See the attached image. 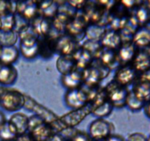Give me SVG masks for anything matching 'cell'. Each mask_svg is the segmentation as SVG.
<instances>
[{
    "mask_svg": "<svg viewBox=\"0 0 150 141\" xmlns=\"http://www.w3.org/2000/svg\"><path fill=\"white\" fill-rule=\"evenodd\" d=\"M125 141H147V137L141 132H135L129 135Z\"/></svg>",
    "mask_w": 150,
    "mask_h": 141,
    "instance_id": "obj_37",
    "label": "cell"
},
{
    "mask_svg": "<svg viewBox=\"0 0 150 141\" xmlns=\"http://www.w3.org/2000/svg\"><path fill=\"white\" fill-rule=\"evenodd\" d=\"M9 12L13 13L11 7V1H0V16L9 13Z\"/></svg>",
    "mask_w": 150,
    "mask_h": 141,
    "instance_id": "obj_38",
    "label": "cell"
},
{
    "mask_svg": "<svg viewBox=\"0 0 150 141\" xmlns=\"http://www.w3.org/2000/svg\"><path fill=\"white\" fill-rule=\"evenodd\" d=\"M61 82L62 86L67 90L81 88L83 83V70L77 68L67 74L62 75Z\"/></svg>",
    "mask_w": 150,
    "mask_h": 141,
    "instance_id": "obj_11",
    "label": "cell"
},
{
    "mask_svg": "<svg viewBox=\"0 0 150 141\" xmlns=\"http://www.w3.org/2000/svg\"><path fill=\"white\" fill-rule=\"evenodd\" d=\"M92 141H125V138L122 135H118V134H111L110 136L105 139L102 140H92Z\"/></svg>",
    "mask_w": 150,
    "mask_h": 141,
    "instance_id": "obj_39",
    "label": "cell"
},
{
    "mask_svg": "<svg viewBox=\"0 0 150 141\" xmlns=\"http://www.w3.org/2000/svg\"><path fill=\"white\" fill-rule=\"evenodd\" d=\"M25 104V94L14 89H7L0 97V106L9 112H18Z\"/></svg>",
    "mask_w": 150,
    "mask_h": 141,
    "instance_id": "obj_5",
    "label": "cell"
},
{
    "mask_svg": "<svg viewBox=\"0 0 150 141\" xmlns=\"http://www.w3.org/2000/svg\"><path fill=\"white\" fill-rule=\"evenodd\" d=\"M13 141H34L32 139V136L29 132H26L25 134L18 135L16 137V139Z\"/></svg>",
    "mask_w": 150,
    "mask_h": 141,
    "instance_id": "obj_40",
    "label": "cell"
},
{
    "mask_svg": "<svg viewBox=\"0 0 150 141\" xmlns=\"http://www.w3.org/2000/svg\"><path fill=\"white\" fill-rule=\"evenodd\" d=\"M70 141H92V140L89 136V133L78 130Z\"/></svg>",
    "mask_w": 150,
    "mask_h": 141,
    "instance_id": "obj_36",
    "label": "cell"
},
{
    "mask_svg": "<svg viewBox=\"0 0 150 141\" xmlns=\"http://www.w3.org/2000/svg\"><path fill=\"white\" fill-rule=\"evenodd\" d=\"M89 101L86 93L81 88L67 90L64 95V102L66 105L73 110L82 107Z\"/></svg>",
    "mask_w": 150,
    "mask_h": 141,
    "instance_id": "obj_9",
    "label": "cell"
},
{
    "mask_svg": "<svg viewBox=\"0 0 150 141\" xmlns=\"http://www.w3.org/2000/svg\"><path fill=\"white\" fill-rule=\"evenodd\" d=\"M146 101L138 96L134 92L129 90L127 99H126V106L132 111H139L144 108Z\"/></svg>",
    "mask_w": 150,
    "mask_h": 141,
    "instance_id": "obj_27",
    "label": "cell"
},
{
    "mask_svg": "<svg viewBox=\"0 0 150 141\" xmlns=\"http://www.w3.org/2000/svg\"><path fill=\"white\" fill-rule=\"evenodd\" d=\"M48 141H67L62 136L61 134L59 133H56L54 134L51 137L48 139Z\"/></svg>",
    "mask_w": 150,
    "mask_h": 141,
    "instance_id": "obj_42",
    "label": "cell"
},
{
    "mask_svg": "<svg viewBox=\"0 0 150 141\" xmlns=\"http://www.w3.org/2000/svg\"><path fill=\"white\" fill-rule=\"evenodd\" d=\"M18 136L15 129L12 127L8 121L0 128V139L4 141H13Z\"/></svg>",
    "mask_w": 150,
    "mask_h": 141,
    "instance_id": "obj_33",
    "label": "cell"
},
{
    "mask_svg": "<svg viewBox=\"0 0 150 141\" xmlns=\"http://www.w3.org/2000/svg\"><path fill=\"white\" fill-rule=\"evenodd\" d=\"M18 40V35L13 29L1 30L0 29V44L2 46H16Z\"/></svg>",
    "mask_w": 150,
    "mask_h": 141,
    "instance_id": "obj_28",
    "label": "cell"
},
{
    "mask_svg": "<svg viewBox=\"0 0 150 141\" xmlns=\"http://www.w3.org/2000/svg\"><path fill=\"white\" fill-rule=\"evenodd\" d=\"M73 57L76 60L77 68L81 70H84L85 68H86L94 60L93 57L81 45L73 53Z\"/></svg>",
    "mask_w": 150,
    "mask_h": 141,
    "instance_id": "obj_24",
    "label": "cell"
},
{
    "mask_svg": "<svg viewBox=\"0 0 150 141\" xmlns=\"http://www.w3.org/2000/svg\"><path fill=\"white\" fill-rule=\"evenodd\" d=\"M136 8V13L133 15L137 19L140 26H145L150 20V9L144 4V2H142Z\"/></svg>",
    "mask_w": 150,
    "mask_h": 141,
    "instance_id": "obj_30",
    "label": "cell"
},
{
    "mask_svg": "<svg viewBox=\"0 0 150 141\" xmlns=\"http://www.w3.org/2000/svg\"><path fill=\"white\" fill-rule=\"evenodd\" d=\"M131 65L139 73H142L150 68V55L144 50H137Z\"/></svg>",
    "mask_w": 150,
    "mask_h": 141,
    "instance_id": "obj_17",
    "label": "cell"
},
{
    "mask_svg": "<svg viewBox=\"0 0 150 141\" xmlns=\"http://www.w3.org/2000/svg\"><path fill=\"white\" fill-rule=\"evenodd\" d=\"M95 107V106L93 101H89L82 107L75 109L63 115L62 116L59 117L60 120L62 122L66 128H75V126L81 123L88 115L92 114Z\"/></svg>",
    "mask_w": 150,
    "mask_h": 141,
    "instance_id": "obj_4",
    "label": "cell"
},
{
    "mask_svg": "<svg viewBox=\"0 0 150 141\" xmlns=\"http://www.w3.org/2000/svg\"><path fill=\"white\" fill-rule=\"evenodd\" d=\"M144 4H146V6H147L150 9V1H146V2H144Z\"/></svg>",
    "mask_w": 150,
    "mask_h": 141,
    "instance_id": "obj_46",
    "label": "cell"
},
{
    "mask_svg": "<svg viewBox=\"0 0 150 141\" xmlns=\"http://www.w3.org/2000/svg\"><path fill=\"white\" fill-rule=\"evenodd\" d=\"M30 25V21L20 13H15V26L13 30L18 34Z\"/></svg>",
    "mask_w": 150,
    "mask_h": 141,
    "instance_id": "obj_34",
    "label": "cell"
},
{
    "mask_svg": "<svg viewBox=\"0 0 150 141\" xmlns=\"http://www.w3.org/2000/svg\"><path fill=\"white\" fill-rule=\"evenodd\" d=\"M120 32V38H121L122 43H132L133 42V33L127 30L125 28H123L121 30L119 31Z\"/></svg>",
    "mask_w": 150,
    "mask_h": 141,
    "instance_id": "obj_35",
    "label": "cell"
},
{
    "mask_svg": "<svg viewBox=\"0 0 150 141\" xmlns=\"http://www.w3.org/2000/svg\"><path fill=\"white\" fill-rule=\"evenodd\" d=\"M114 126L105 118H96L89 125V135L92 140H102L114 133Z\"/></svg>",
    "mask_w": 150,
    "mask_h": 141,
    "instance_id": "obj_6",
    "label": "cell"
},
{
    "mask_svg": "<svg viewBox=\"0 0 150 141\" xmlns=\"http://www.w3.org/2000/svg\"><path fill=\"white\" fill-rule=\"evenodd\" d=\"M7 122V119H6L5 115H4L2 112L0 111V128L2 127Z\"/></svg>",
    "mask_w": 150,
    "mask_h": 141,
    "instance_id": "obj_44",
    "label": "cell"
},
{
    "mask_svg": "<svg viewBox=\"0 0 150 141\" xmlns=\"http://www.w3.org/2000/svg\"><path fill=\"white\" fill-rule=\"evenodd\" d=\"M106 29L107 26L98 23H89L85 29V38L91 41H100Z\"/></svg>",
    "mask_w": 150,
    "mask_h": 141,
    "instance_id": "obj_23",
    "label": "cell"
},
{
    "mask_svg": "<svg viewBox=\"0 0 150 141\" xmlns=\"http://www.w3.org/2000/svg\"><path fill=\"white\" fill-rule=\"evenodd\" d=\"M139 79H142V80H144V81H146V82H149L150 84V68L149 70L144 72V73H140V75H139Z\"/></svg>",
    "mask_w": 150,
    "mask_h": 141,
    "instance_id": "obj_41",
    "label": "cell"
},
{
    "mask_svg": "<svg viewBox=\"0 0 150 141\" xmlns=\"http://www.w3.org/2000/svg\"><path fill=\"white\" fill-rule=\"evenodd\" d=\"M144 114L146 115V117L149 118L150 119V100L146 101L144 107Z\"/></svg>",
    "mask_w": 150,
    "mask_h": 141,
    "instance_id": "obj_43",
    "label": "cell"
},
{
    "mask_svg": "<svg viewBox=\"0 0 150 141\" xmlns=\"http://www.w3.org/2000/svg\"><path fill=\"white\" fill-rule=\"evenodd\" d=\"M117 51L121 66H124V65L131 64L137 52V48L133 43V42L126 43H122Z\"/></svg>",
    "mask_w": 150,
    "mask_h": 141,
    "instance_id": "obj_14",
    "label": "cell"
},
{
    "mask_svg": "<svg viewBox=\"0 0 150 141\" xmlns=\"http://www.w3.org/2000/svg\"><path fill=\"white\" fill-rule=\"evenodd\" d=\"M131 90L146 102L150 100V84L149 82L138 78L133 83Z\"/></svg>",
    "mask_w": 150,
    "mask_h": 141,
    "instance_id": "obj_26",
    "label": "cell"
},
{
    "mask_svg": "<svg viewBox=\"0 0 150 141\" xmlns=\"http://www.w3.org/2000/svg\"><path fill=\"white\" fill-rule=\"evenodd\" d=\"M6 90H7V88H4V87H2V86H0V97H1V95H2L3 93H4Z\"/></svg>",
    "mask_w": 150,
    "mask_h": 141,
    "instance_id": "obj_45",
    "label": "cell"
},
{
    "mask_svg": "<svg viewBox=\"0 0 150 141\" xmlns=\"http://www.w3.org/2000/svg\"><path fill=\"white\" fill-rule=\"evenodd\" d=\"M139 73L131 64L121 66L117 69L114 74V80L123 86L127 87L139 78Z\"/></svg>",
    "mask_w": 150,
    "mask_h": 141,
    "instance_id": "obj_8",
    "label": "cell"
},
{
    "mask_svg": "<svg viewBox=\"0 0 150 141\" xmlns=\"http://www.w3.org/2000/svg\"><path fill=\"white\" fill-rule=\"evenodd\" d=\"M57 70L62 75L67 74L77 69V64L73 55H60L56 62Z\"/></svg>",
    "mask_w": 150,
    "mask_h": 141,
    "instance_id": "obj_19",
    "label": "cell"
},
{
    "mask_svg": "<svg viewBox=\"0 0 150 141\" xmlns=\"http://www.w3.org/2000/svg\"><path fill=\"white\" fill-rule=\"evenodd\" d=\"M111 70L104 66L99 59H94L92 63L83 70V83L87 85H100V82L108 76Z\"/></svg>",
    "mask_w": 150,
    "mask_h": 141,
    "instance_id": "obj_3",
    "label": "cell"
},
{
    "mask_svg": "<svg viewBox=\"0 0 150 141\" xmlns=\"http://www.w3.org/2000/svg\"><path fill=\"white\" fill-rule=\"evenodd\" d=\"M80 45L85 50H86L93 57L94 59L98 58L100 53L103 48L101 42L98 41H91V40L86 39V41L82 42Z\"/></svg>",
    "mask_w": 150,
    "mask_h": 141,
    "instance_id": "obj_31",
    "label": "cell"
},
{
    "mask_svg": "<svg viewBox=\"0 0 150 141\" xmlns=\"http://www.w3.org/2000/svg\"><path fill=\"white\" fill-rule=\"evenodd\" d=\"M15 26V14L13 13H5L0 16V29L11 30Z\"/></svg>",
    "mask_w": 150,
    "mask_h": 141,
    "instance_id": "obj_32",
    "label": "cell"
},
{
    "mask_svg": "<svg viewBox=\"0 0 150 141\" xmlns=\"http://www.w3.org/2000/svg\"><path fill=\"white\" fill-rule=\"evenodd\" d=\"M39 38H32L21 40L18 49L24 58L34 59L39 55Z\"/></svg>",
    "mask_w": 150,
    "mask_h": 141,
    "instance_id": "obj_10",
    "label": "cell"
},
{
    "mask_svg": "<svg viewBox=\"0 0 150 141\" xmlns=\"http://www.w3.org/2000/svg\"><path fill=\"white\" fill-rule=\"evenodd\" d=\"M29 133L34 141H48L54 134H56L51 126L45 122L37 126Z\"/></svg>",
    "mask_w": 150,
    "mask_h": 141,
    "instance_id": "obj_20",
    "label": "cell"
},
{
    "mask_svg": "<svg viewBox=\"0 0 150 141\" xmlns=\"http://www.w3.org/2000/svg\"><path fill=\"white\" fill-rule=\"evenodd\" d=\"M20 51L16 46H2L0 51V63L3 65H13L18 59Z\"/></svg>",
    "mask_w": 150,
    "mask_h": 141,
    "instance_id": "obj_22",
    "label": "cell"
},
{
    "mask_svg": "<svg viewBox=\"0 0 150 141\" xmlns=\"http://www.w3.org/2000/svg\"><path fill=\"white\" fill-rule=\"evenodd\" d=\"M18 76V70L13 65L0 64V84L12 85L16 82Z\"/></svg>",
    "mask_w": 150,
    "mask_h": 141,
    "instance_id": "obj_16",
    "label": "cell"
},
{
    "mask_svg": "<svg viewBox=\"0 0 150 141\" xmlns=\"http://www.w3.org/2000/svg\"><path fill=\"white\" fill-rule=\"evenodd\" d=\"M26 110L35 113V115L40 118L44 122L49 124L55 133H60L65 129V126L60 120L59 117L52 110L47 108L45 106L40 104L36 100L29 95L25 94L24 107Z\"/></svg>",
    "mask_w": 150,
    "mask_h": 141,
    "instance_id": "obj_1",
    "label": "cell"
},
{
    "mask_svg": "<svg viewBox=\"0 0 150 141\" xmlns=\"http://www.w3.org/2000/svg\"><path fill=\"white\" fill-rule=\"evenodd\" d=\"M103 88L107 100L111 103L114 107L120 109L125 107L126 99L129 93L127 87L120 85L113 79Z\"/></svg>",
    "mask_w": 150,
    "mask_h": 141,
    "instance_id": "obj_2",
    "label": "cell"
},
{
    "mask_svg": "<svg viewBox=\"0 0 150 141\" xmlns=\"http://www.w3.org/2000/svg\"><path fill=\"white\" fill-rule=\"evenodd\" d=\"M8 123L15 129L18 135L28 132L29 117L24 113H16L10 117Z\"/></svg>",
    "mask_w": 150,
    "mask_h": 141,
    "instance_id": "obj_15",
    "label": "cell"
},
{
    "mask_svg": "<svg viewBox=\"0 0 150 141\" xmlns=\"http://www.w3.org/2000/svg\"><path fill=\"white\" fill-rule=\"evenodd\" d=\"M114 108V106L111 104V103L108 100H105V101L95 107L92 114L98 118H104L111 114Z\"/></svg>",
    "mask_w": 150,
    "mask_h": 141,
    "instance_id": "obj_29",
    "label": "cell"
},
{
    "mask_svg": "<svg viewBox=\"0 0 150 141\" xmlns=\"http://www.w3.org/2000/svg\"><path fill=\"white\" fill-rule=\"evenodd\" d=\"M55 54L59 55H73L80 43L68 34L64 33L59 35L54 39Z\"/></svg>",
    "mask_w": 150,
    "mask_h": 141,
    "instance_id": "obj_7",
    "label": "cell"
},
{
    "mask_svg": "<svg viewBox=\"0 0 150 141\" xmlns=\"http://www.w3.org/2000/svg\"><path fill=\"white\" fill-rule=\"evenodd\" d=\"M103 47L117 50L122 45L121 38L119 31L107 28L103 37L100 41Z\"/></svg>",
    "mask_w": 150,
    "mask_h": 141,
    "instance_id": "obj_18",
    "label": "cell"
},
{
    "mask_svg": "<svg viewBox=\"0 0 150 141\" xmlns=\"http://www.w3.org/2000/svg\"><path fill=\"white\" fill-rule=\"evenodd\" d=\"M16 13L23 15L24 17H26L31 21L40 14L38 1H17Z\"/></svg>",
    "mask_w": 150,
    "mask_h": 141,
    "instance_id": "obj_13",
    "label": "cell"
},
{
    "mask_svg": "<svg viewBox=\"0 0 150 141\" xmlns=\"http://www.w3.org/2000/svg\"><path fill=\"white\" fill-rule=\"evenodd\" d=\"M133 43L136 48H146L150 45V28L141 26L133 34Z\"/></svg>",
    "mask_w": 150,
    "mask_h": 141,
    "instance_id": "obj_21",
    "label": "cell"
},
{
    "mask_svg": "<svg viewBox=\"0 0 150 141\" xmlns=\"http://www.w3.org/2000/svg\"><path fill=\"white\" fill-rule=\"evenodd\" d=\"M147 141H150V135L149 136V137L147 138Z\"/></svg>",
    "mask_w": 150,
    "mask_h": 141,
    "instance_id": "obj_47",
    "label": "cell"
},
{
    "mask_svg": "<svg viewBox=\"0 0 150 141\" xmlns=\"http://www.w3.org/2000/svg\"><path fill=\"white\" fill-rule=\"evenodd\" d=\"M1 48H2V46H1V44H0V51H1Z\"/></svg>",
    "mask_w": 150,
    "mask_h": 141,
    "instance_id": "obj_48",
    "label": "cell"
},
{
    "mask_svg": "<svg viewBox=\"0 0 150 141\" xmlns=\"http://www.w3.org/2000/svg\"><path fill=\"white\" fill-rule=\"evenodd\" d=\"M98 59H99L101 63L111 70L119 68L121 66V63L117 55V51L115 49L103 47Z\"/></svg>",
    "mask_w": 150,
    "mask_h": 141,
    "instance_id": "obj_12",
    "label": "cell"
},
{
    "mask_svg": "<svg viewBox=\"0 0 150 141\" xmlns=\"http://www.w3.org/2000/svg\"><path fill=\"white\" fill-rule=\"evenodd\" d=\"M54 38L41 37L39 38V55L44 59H50L55 54Z\"/></svg>",
    "mask_w": 150,
    "mask_h": 141,
    "instance_id": "obj_25",
    "label": "cell"
}]
</instances>
